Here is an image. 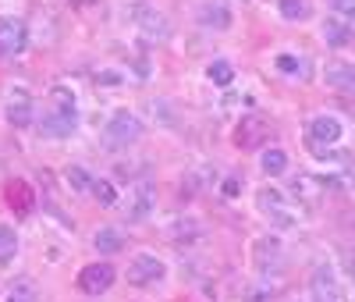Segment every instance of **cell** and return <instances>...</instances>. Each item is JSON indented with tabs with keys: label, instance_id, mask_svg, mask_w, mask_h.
Here are the masks:
<instances>
[{
	"label": "cell",
	"instance_id": "6da1fadb",
	"mask_svg": "<svg viewBox=\"0 0 355 302\" xmlns=\"http://www.w3.org/2000/svg\"><path fill=\"white\" fill-rule=\"evenodd\" d=\"M128 18L132 25L139 28V33L150 40V43H167L174 36V25L171 18L157 8V4H146V0H135V4H128Z\"/></svg>",
	"mask_w": 355,
	"mask_h": 302
},
{
	"label": "cell",
	"instance_id": "7a4b0ae2",
	"mask_svg": "<svg viewBox=\"0 0 355 302\" xmlns=\"http://www.w3.org/2000/svg\"><path fill=\"white\" fill-rule=\"evenodd\" d=\"M142 117L135 114V110H114L110 117H107V125H103V139H107V146H114V149H128L132 142H139L142 139Z\"/></svg>",
	"mask_w": 355,
	"mask_h": 302
},
{
	"label": "cell",
	"instance_id": "3957f363",
	"mask_svg": "<svg viewBox=\"0 0 355 302\" xmlns=\"http://www.w3.org/2000/svg\"><path fill=\"white\" fill-rule=\"evenodd\" d=\"M256 206H259V214L270 221L274 228H295L299 224V214H295V206L288 203V196L274 185H263L256 192Z\"/></svg>",
	"mask_w": 355,
	"mask_h": 302
},
{
	"label": "cell",
	"instance_id": "277c9868",
	"mask_svg": "<svg viewBox=\"0 0 355 302\" xmlns=\"http://www.w3.org/2000/svg\"><path fill=\"white\" fill-rule=\"evenodd\" d=\"M309 292L313 302H345V285L338 278V267L331 260H320L309 274Z\"/></svg>",
	"mask_w": 355,
	"mask_h": 302
},
{
	"label": "cell",
	"instance_id": "5b68a950",
	"mask_svg": "<svg viewBox=\"0 0 355 302\" xmlns=\"http://www.w3.org/2000/svg\"><path fill=\"white\" fill-rule=\"evenodd\" d=\"M274 125H270V117H263V114H242L239 117V125H234L231 139L239 149H263L266 139H270Z\"/></svg>",
	"mask_w": 355,
	"mask_h": 302
},
{
	"label": "cell",
	"instance_id": "8992f818",
	"mask_svg": "<svg viewBox=\"0 0 355 302\" xmlns=\"http://www.w3.org/2000/svg\"><path fill=\"white\" fill-rule=\"evenodd\" d=\"M157 210V185L150 178H139L125 192V217L128 221H146Z\"/></svg>",
	"mask_w": 355,
	"mask_h": 302
},
{
	"label": "cell",
	"instance_id": "52a82bcc",
	"mask_svg": "<svg viewBox=\"0 0 355 302\" xmlns=\"http://www.w3.org/2000/svg\"><path fill=\"white\" fill-rule=\"evenodd\" d=\"M164 274H167V263H164L157 253H135L125 278H128V285H135V288H150V285L164 281Z\"/></svg>",
	"mask_w": 355,
	"mask_h": 302
},
{
	"label": "cell",
	"instance_id": "ba28073f",
	"mask_svg": "<svg viewBox=\"0 0 355 302\" xmlns=\"http://www.w3.org/2000/svg\"><path fill=\"white\" fill-rule=\"evenodd\" d=\"M114 281H117V270L110 267V263H85L82 270H78V292L82 295H107L110 288H114Z\"/></svg>",
	"mask_w": 355,
	"mask_h": 302
},
{
	"label": "cell",
	"instance_id": "9c48e42d",
	"mask_svg": "<svg viewBox=\"0 0 355 302\" xmlns=\"http://www.w3.org/2000/svg\"><path fill=\"white\" fill-rule=\"evenodd\" d=\"M4 114H8V125H15V128H28V125L36 121V103H33V97H28L25 85L8 89Z\"/></svg>",
	"mask_w": 355,
	"mask_h": 302
},
{
	"label": "cell",
	"instance_id": "30bf717a",
	"mask_svg": "<svg viewBox=\"0 0 355 302\" xmlns=\"http://www.w3.org/2000/svg\"><path fill=\"white\" fill-rule=\"evenodd\" d=\"M196 22L202 28H210V33H227L234 25V11L227 0H199L196 4Z\"/></svg>",
	"mask_w": 355,
	"mask_h": 302
},
{
	"label": "cell",
	"instance_id": "8fae6325",
	"mask_svg": "<svg viewBox=\"0 0 355 302\" xmlns=\"http://www.w3.org/2000/svg\"><path fill=\"white\" fill-rule=\"evenodd\" d=\"M306 135H309L313 146H334L345 135V121L338 114H316V117H309Z\"/></svg>",
	"mask_w": 355,
	"mask_h": 302
},
{
	"label": "cell",
	"instance_id": "7c38bea8",
	"mask_svg": "<svg viewBox=\"0 0 355 302\" xmlns=\"http://www.w3.org/2000/svg\"><path fill=\"white\" fill-rule=\"evenodd\" d=\"M25 47H28V25L21 18H15V15H4L0 18V53L18 57Z\"/></svg>",
	"mask_w": 355,
	"mask_h": 302
},
{
	"label": "cell",
	"instance_id": "4fadbf2b",
	"mask_svg": "<svg viewBox=\"0 0 355 302\" xmlns=\"http://www.w3.org/2000/svg\"><path fill=\"white\" fill-rule=\"evenodd\" d=\"M75 128H78V110H53V107L43 110V121H40V132H43V135H50V139H68Z\"/></svg>",
	"mask_w": 355,
	"mask_h": 302
},
{
	"label": "cell",
	"instance_id": "5bb4252c",
	"mask_svg": "<svg viewBox=\"0 0 355 302\" xmlns=\"http://www.w3.org/2000/svg\"><path fill=\"white\" fill-rule=\"evenodd\" d=\"M4 199H8V206L15 210L18 217H28L36 210V189L28 185L25 178H11L8 181V189H4Z\"/></svg>",
	"mask_w": 355,
	"mask_h": 302
},
{
	"label": "cell",
	"instance_id": "9a60e30c",
	"mask_svg": "<svg viewBox=\"0 0 355 302\" xmlns=\"http://www.w3.org/2000/svg\"><path fill=\"white\" fill-rule=\"evenodd\" d=\"M281 256H284V246H281L277 235H263V238L252 242V263H256V270H263V274L274 270L281 263Z\"/></svg>",
	"mask_w": 355,
	"mask_h": 302
},
{
	"label": "cell",
	"instance_id": "2e32d148",
	"mask_svg": "<svg viewBox=\"0 0 355 302\" xmlns=\"http://www.w3.org/2000/svg\"><path fill=\"white\" fill-rule=\"evenodd\" d=\"M323 82H327L334 93L355 97V65L352 60H331V65L323 68Z\"/></svg>",
	"mask_w": 355,
	"mask_h": 302
},
{
	"label": "cell",
	"instance_id": "e0dca14e",
	"mask_svg": "<svg viewBox=\"0 0 355 302\" xmlns=\"http://www.w3.org/2000/svg\"><path fill=\"white\" fill-rule=\"evenodd\" d=\"M320 33H323V43L334 47V50H341V47H348V43L355 40V28H352V22H345V18H338V15L323 18Z\"/></svg>",
	"mask_w": 355,
	"mask_h": 302
},
{
	"label": "cell",
	"instance_id": "ac0fdd59",
	"mask_svg": "<svg viewBox=\"0 0 355 302\" xmlns=\"http://www.w3.org/2000/svg\"><path fill=\"white\" fill-rule=\"evenodd\" d=\"M259 167H263V174H266V178H281V174L288 171V153H284L281 146L263 149V153H259Z\"/></svg>",
	"mask_w": 355,
	"mask_h": 302
},
{
	"label": "cell",
	"instance_id": "d6986e66",
	"mask_svg": "<svg viewBox=\"0 0 355 302\" xmlns=\"http://www.w3.org/2000/svg\"><path fill=\"white\" fill-rule=\"evenodd\" d=\"M93 246H96L103 256L121 253V249H125V235H121V228H100V231L93 235Z\"/></svg>",
	"mask_w": 355,
	"mask_h": 302
},
{
	"label": "cell",
	"instance_id": "ffe728a7",
	"mask_svg": "<svg viewBox=\"0 0 355 302\" xmlns=\"http://www.w3.org/2000/svg\"><path fill=\"white\" fill-rule=\"evenodd\" d=\"M274 68L281 72V75H288V78H306V60L299 57V53H277L274 57Z\"/></svg>",
	"mask_w": 355,
	"mask_h": 302
},
{
	"label": "cell",
	"instance_id": "44dd1931",
	"mask_svg": "<svg viewBox=\"0 0 355 302\" xmlns=\"http://www.w3.org/2000/svg\"><path fill=\"white\" fill-rule=\"evenodd\" d=\"M167 235H171V242H196V238L202 235V228H199L196 221H189V217H178V221L167 228Z\"/></svg>",
	"mask_w": 355,
	"mask_h": 302
},
{
	"label": "cell",
	"instance_id": "7402d4cb",
	"mask_svg": "<svg viewBox=\"0 0 355 302\" xmlns=\"http://www.w3.org/2000/svg\"><path fill=\"white\" fill-rule=\"evenodd\" d=\"M206 78H210L214 85H231L234 82V65L224 60V57H217V60H210V68H206Z\"/></svg>",
	"mask_w": 355,
	"mask_h": 302
},
{
	"label": "cell",
	"instance_id": "603a6c76",
	"mask_svg": "<svg viewBox=\"0 0 355 302\" xmlns=\"http://www.w3.org/2000/svg\"><path fill=\"white\" fill-rule=\"evenodd\" d=\"M15 253H18V231L11 224H0V267L11 263Z\"/></svg>",
	"mask_w": 355,
	"mask_h": 302
},
{
	"label": "cell",
	"instance_id": "cb8c5ba5",
	"mask_svg": "<svg viewBox=\"0 0 355 302\" xmlns=\"http://www.w3.org/2000/svg\"><path fill=\"white\" fill-rule=\"evenodd\" d=\"M277 11L284 22H306L309 18V0H277Z\"/></svg>",
	"mask_w": 355,
	"mask_h": 302
},
{
	"label": "cell",
	"instance_id": "d4e9b609",
	"mask_svg": "<svg viewBox=\"0 0 355 302\" xmlns=\"http://www.w3.org/2000/svg\"><path fill=\"white\" fill-rule=\"evenodd\" d=\"M89 192L100 199V206H117V199H121L117 189H114V181H107V178H93V189Z\"/></svg>",
	"mask_w": 355,
	"mask_h": 302
},
{
	"label": "cell",
	"instance_id": "484cf974",
	"mask_svg": "<svg viewBox=\"0 0 355 302\" xmlns=\"http://www.w3.org/2000/svg\"><path fill=\"white\" fill-rule=\"evenodd\" d=\"M64 178H68V185H71L75 192H89V189H93V174H89L85 167H78V164H71V167L64 171Z\"/></svg>",
	"mask_w": 355,
	"mask_h": 302
},
{
	"label": "cell",
	"instance_id": "4316f807",
	"mask_svg": "<svg viewBox=\"0 0 355 302\" xmlns=\"http://www.w3.org/2000/svg\"><path fill=\"white\" fill-rule=\"evenodd\" d=\"M291 189H295V196H299V199H306V203H309V199H316V196H320V181H316L313 174H299Z\"/></svg>",
	"mask_w": 355,
	"mask_h": 302
},
{
	"label": "cell",
	"instance_id": "83f0119b",
	"mask_svg": "<svg viewBox=\"0 0 355 302\" xmlns=\"http://www.w3.org/2000/svg\"><path fill=\"white\" fill-rule=\"evenodd\" d=\"M8 302H40V295H36V288L28 285V281H21V285L8 295Z\"/></svg>",
	"mask_w": 355,
	"mask_h": 302
},
{
	"label": "cell",
	"instance_id": "f1b7e54d",
	"mask_svg": "<svg viewBox=\"0 0 355 302\" xmlns=\"http://www.w3.org/2000/svg\"><path fill=\"white\" fill-rule=\"evenodd\" d=\"M334 11H338V18L352 22L355 18V0H334Z\"/></svg>",
	"mask_w": 355,
	"mask_h": 302
},
{
	"label": "cell",
	"instance_id": "f546056e",
	"mask_svg": "<svg viewBox=\"0 0 355 302\" xmlns=\"http://www.w3.org/2000/svg\"><path fill=\"white\" fill-rule=\"evenodd\" d=\"M220 192H224L227 199H234V196L242 192V178H234V174H231V178H224V185H220Z\"/></svg>",
	"mask_w": 355,
	"mask_h": 302
},
{
	"label": "cell",
	"instance_id": "4dcf8cb0",
	"mask_svg": "<svg viewBox=\"0 0 355 302\" xmlns=\"http://www.w3.org/2000/svg\"><path fill=\"white\" fill-rule=\"evenodd\" d=\"M274 295V285H259V288H252L249 295H245V302H266Z\"/></svg>",
	"mask_w": 355,
	"mask_h": 302
},
{
	"label": "cell",
	"instance_id": "1f68e13d",
	"mask_svg": "<svg viewBox=\"0 0 355 302\" xmlns=\"http://www.w3.org/2000/svg\"><path fill=\"white\" fill-rule=\"evenodd\" d=\"M352 274H355V249H352Z\"/></svg>",
	"mask_w": 355,
	"mask_h": 302
}]
</instances>
